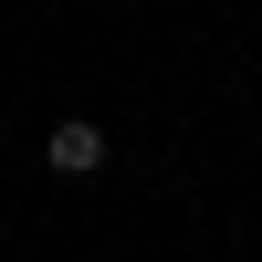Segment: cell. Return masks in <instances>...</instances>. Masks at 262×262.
<instances>
[{"instance_id": "6da1fadb", "label": "cell", "mask_w": 262, "mask_h": 262, "mask_svg": "<svg viewBox=\"0 0 262 262\" xmlns=\"http://www.w3.org/2000/svg\"><path fill=\"white\" fill-rule=\"evenodd\" d=\"M105 158H116V147H105V126H95V116H63L53 137H42V168H53V179H95Z\"/></svg>"}]
</instances>
